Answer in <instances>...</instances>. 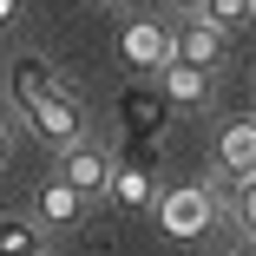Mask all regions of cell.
Segmentation results:
<instances>
[{
	"mask_svg": "<svg viewBox=\"0 0 256 256\" xmlns=\"http://www.w3.org/2000/svg\"><path fill=\"white\" fill-rule=\"evenodd\" d=\"M20 118L33 125V138H46V144H60V151L86 138V112H79V98H72L66 86H46V92L33 98V106H26Z\"/></svg>",
	"mask_w": 256,
	"mask_h": 256,
	"instance_id": "cell-1",
	"label": "cell"
},
{
	"mask_svg": "<svg viewBox=\"0 0 256 256\" xmlns=\"http://www.w3.org/2000/svg\"><path fill=\"white\" fill-rule=\"evenodd\" d=\"M210 217H217L210 184H178V190L158 197V224H164L171 236H204V230H210Z\"/></svg>",
	"mask_w": 256,
	"mask_h": 256,
	"instance_id": "cell-2",
	"label": "cell"
},
{
	"mask_svg": "<svg viewBox=\"0 0 256 256\" xmlns=\"http://www.w3.org/2000/svg\"><path fill=\"white\" fill-rule=\"evenodd\" d=\"M60 184H66V190H79L86 204H92V197H106V184H112V158H106L92 138H79V144H66V151H60Z\"/></svg>",
	"mask_w": 256,
	"mask_h": 256,
	"instance_id": "cell-3",
	"label": "cell"
},
{
	"mask_svg": "<svg viewBox=\"0 0 256 256\" xmlns=\"http://www.w3.org/2000/svg\"><path fill=\"white\" fill-rule=\"evenodd\" d=\"M118 53H125V66H138V72H158V66L171 60V26H158V20H132V26L118 33Z\"/></svg>",
	"mask_w": 256,
	"mask_h": 256,
	"instance_id": "cell-4",
	"label": "cell"
},
{
	"mask_svg": "<svg viewBox=\"0 0 256 256\" xmlns=\"http://www.w3.org/2000/svg\"><path fill=\"white\" fill-rule=\"evenodd\" d=\"M171 60H184V66H197V72H210V66L224 60V33L204 20V14H190V20L171 33Z\"/></svg>",
	"mask_w": 256,
	"mask_h": 256,
	"instance_id": "cell-5",
	"label": "cell"
},
{
	"mask_svg": "<svg viewBox=\"0 0 256 256\" xmlns=\"http://www.w3.org/2000/svg\"><path fill=\"white\" fill-rule=\"evenodd\" d=\"M217 171L236 184V178H256V118H230L217 132Z\"/></svg>",
	"mask_w": 256,
	"mask_h": 256,
	"instance_id": "cell-6",
	"label": "cell"
},
{
	"mask_svg": "<svg viewBox=\"0 0 256 256\" xmlns=\"http://www.w3.org/2000/svg\"><path fill=\"white\" fill-rule=\"evenodd\" d=\"M46 86H60V72L46 66L40 53H14V60H7V98H14V112H26Z\"/></svg>",
	"mask_w": 256,
	"mask_h": 256,
	"instance_id": "cell-7",
	"label": "cell"
},
{
	"mask_svg": "<svg viewBox=\"0 0 256 256\" xmlns=\"http://www.w3.org/2000/svg\"><path fill=\"white\" fill-rule=\"evenodd\" d=\"M158 86H164V98L171 106H210V72H197V66H184V60H164L158 66Z\"/></svg>",
	"mask_w": 256,
	"mask_h": 256,
	"instance_id": "cell-8",
	"label": "cell"
},
{
	"mask_svg": "<svg viewBox=\"0 0 256 256\" xmlns=\"http://www.w3.org/2000/svg\"><path fill=\"white\" fill-rule=\"evenodd\" d=\"M106 197H112V204H125V210H144V204L158 197V190H151V171H144V164H112Z\"/></svg>",
	"mask_w": 256,
	"mask_h": 256,
	"instance_id": "cell-9",
	"label": "cell"
},
{
	"mask_svg": "<svg viewBox=\"0 0 256 256\" xmlns=\"http://www.w3.org/2000/svg\"><path fill=\"white\" fill-rule=\"evenodd\" d=\"M0 256H46V230L33 217H0Z\"/></svg>",
	"mask_w": 256,
	"mask_h": 256,
	"instance_id": "cell-10",
	"label": "cell"
},
{
	"mask_svg": "<svg viewBox=\"0 0 256 256\" xmlns=\"http://www.w3.org/2000/svg\"><path fill=\"white\" fill-rule=\"evenodd\" d=\"M79 210H86V197L79 190H66L60 178L40 190V224H53V230H66V224H79Z\"/></svg>",
	"mask_w": 256,
	"mask_h": 256,
	"instance_id": "cell-11",
	"label": "cell"
},
{
	"mask_svg": "<svg viewBox=\"0 0 256 256\" xmlns=\"http://www.w3.org/2000/svg\"><path fill=\"white\" fill-rule=\"evenodd\" d=\"M197 14L210 20V26H217L224 40H230V33H236V26L250 20V0H197Z\"/></svg>",
	"mask_w": 256,
	"mask_h": 256,
	"instance_id": "cell-12",
	"label": "cell"
},
{
	"mask_svg": "<svg viewBox=\"0 0 256 256\" xmlns=\"http://www.w3.org/2000/svg\"><path fill=\"white\" fill-rule=\"evenodd\" d=\"M236 224L256 236V178H236Z\"/></svg>",
	"mask_w": 256,
	"mask_h": 256,
	"instance_id": "cell-13",
	"label": "cell"
},
{
	"mask_svg": "<svg viewBox=\"0 0 256 256\" xmlns=\"http://www.w3.org/2000/svg\"><path fill=\"white\" fill-rule=\"evenodd\" d=\"M14 14H20V0H0V26H7V20H14Z\"/></svg>",
	"mask_w": 256,
	"mask_h": 256,
	"instance_id": "cell-14",
	"label": "cell"
},
{
	"mask_svg": "<svg viewBox=\"0 0 256 256\" xmlns=\"http://www.w3.org/2000/svg\"><path fill=\"white\" fill-rule=\"evenodd\" d=\"M7 151H14V138H7V125H0V164H7Z\"/></svg>",
	"mask_w": 256,
	"mask_h": 256,
	"instance_id": "cell-15",
	"label": "cell"
},
{
	"mask_svg": "<svg viewBox=\"0 0 256 256\" xmlns=\"http://www.w3.org/2000/svg\"><path fill=\"white\" fill-rule=\"evenodd\" d=\"M236 256H256V236H250V243H243V250H236Z\"/></svg>",
	"mask_w": 256,
	"mask_h": 256,
	"instance_id": "cell-16",
	"label": "cell"
},
{
	"mask_svg": "<svg viewBox=\"0 0 256 256\" xmlns=\"http://www.w3.org/2000/svg\"><path fill=\"white\" fill-rule=\"evenodd\" d=\"M178 7H184V14H197V0H178Z\"/></svg>",
	"mask_w": 256,
	"mask_h": 256,
	"instance_id": "cell-17",
	"label": "cell"
},
{
	"mask_svg": "<svg viewBox=\"0 0 256 256\" xmlns=\"http://www.w3.org/2000/svg\"><path fill=\"white\" fill-rule=\"evenodd\" d=\"M250 20H256V0H250Z\"/></svg>",
	"mask_w": 256,
	"mask_h": 256,
	"instance_id": "cell-18",
	"label": "cell"
},
{
	"mask_svg": "<svg viewBox=\"0 0 256 256\" xmlns=\"http://www.w3.org/2000/svg\"><path fill=\"white\" fill-rule=\"evenodd\" d=\"M106 7H118V0H106Z\"/></svg>",
	"mask_w": 256,
	"mask_h": 256,
	"instance_id": "cell-19",
	"label": "cell"
}]
</instances>
